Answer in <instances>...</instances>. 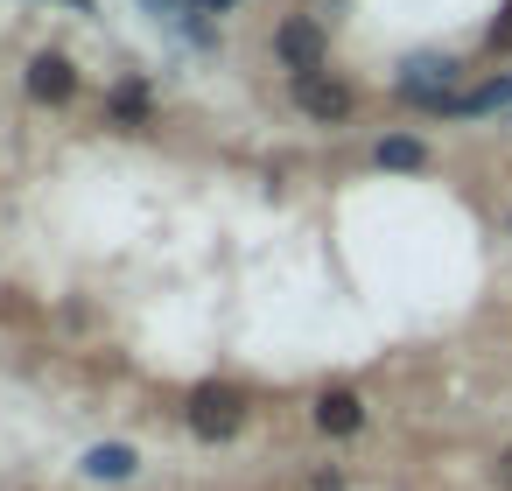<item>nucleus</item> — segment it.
<instances>
[{
  "mask_svg": "<svg viewBox=\"0 0 512 491\" xmlns=\"http://www.w3.org/2000/svg\"><path fill=\"white\" fill-rule=\"evenodd\" d=\"M183 414H190V428H197L204 442H225V435H239V421H246V393H239V386H197Z\"/></svg>",
  "mask_w": 512,
  "mask_h": 491,
  "instance_id": "f257e3e1",
  "label": "nucleus"
},
{
  "mask_svg": "<svg viewBox=\"0 0 512 491\" xmlns=\"http://www.w3.org/2000/svg\"><path fill=\"white\" fill-rule=\"evenodd\" d=\"M449 85H456V64H449V57H414V64L400 71V99H407V106H428V113H449V106H456Z\"/></svg>",
  "mask_w": 512,
  "mask_h": 491,
  "instance_id": "f03ea898",
  "label": "nucleus"
},
{
  "mask_svg": "<svg viewBox=\"0 0 512 491\" xmlns=\"http://www.w3.org/2000/svg\"><path fill=\"white\" fill-rule=\"evenodd\" d=\"M274 57L295 71V78H309V71H323V29L309 22V15H295V22H281V36H274Z\"/></svg>",
  "mask_w": 512,
  "mask_h": 491,
  "instance_id": "7ed1b4c3",
  "label": "nucleus"
},
{
  "mask_svg": "<svg viewBox=\"0 0 512 491\" xmlns=\"http://www.w3.org/2000/svg\"><path fill=\"white\" fill-rule=\"evenodd\" d=\"M295 106H302L309 120H344V113H351V85L309 71V78H295Z\"/></svg>",
  "mask_w": 512,
  "mask_h": 491,
  "instance_id": "20e7f679",
  "label": "nucleus"
},
{
  "mask_svg": "<svg viewBox=\"0 0 512 491\" xmlns=\"http://www.w3.org/2000/svg\"><path fill=\"white\" fill-rule=\"evenodd\" d=\"M78 92V71H71V57H36L29 64V99H43V106H64Z\"/></svg>",
  "mask_w": 512,
  "mask_h": 491,
  "instance_id": "39448f33",
  "label": "nucleus"
},
{
  "mask_svg": "<svg viewBox=\"0 0 512 491\" xmlns=\"http://www.w3.org/2000/svg\"><path fill=\"white\" fill-rule=\"evenodd\" d=\"M316 428H323V435H358V428H365V400L344 393V386L323 393V400H316Z\"/></svg>",
  "mask_w": 512,
  "mask_h": 491,
  "instance_id": "423d86ee",
  "label": "nucleus"
},
{
  "mask_svg": "<svg viewBox=\"0 0 512 491\" xmlns=\"http://www.w3.org/2000/svg\"><path fill=\"white\" fill-rule=\"evenodd\" d=\"M141 470V456L127 449V442H99V449H85V477H99V484H127Z\"/></svg>",
  "mask_w": 512,
  "mask_h": 491,
  "instance_id": "0eeeda50",
  "label": "nucleus"
},
{
  "mask_svg": "<svg viewBox=\"0 0 512 491\" xmlns=\"http://www.w3.org/2000/svg\"><path fill=\"white\" fill-rule=\"evenodd\" d=\"M498 106H512V78H491V85H477V92H456L449 113H498Z\"/></svg>",
  "mask_w": 512,
  "mask_h": 491,
  "instance_id": "6e6552de",
  "label": "nucleus"
},
{
  "mask_svg": "<svg viewBox=\"0 0 512 491\" xmlns=\"http://www.w3.org/2000/svg\"><path fill=\"white\" fill-rule=\"evenodd\" d=\"M421 162H428V148L414 134H386L379 141V169H421Z\"/></svg>",
  "mask_w": 512,
  "mask_h": 491,
  "instance_id": "1a4fd4ad",
  "label": "nucleus"
},
{
  "mask_svg": "<svg viewBox=\"0 0 512 491\" xmlns=\"http://www.w3.org/2000/svg\"><path fill=\"white\" fill-rule=\"evenodd\" d=\"M113 113H120L127 127H141V120H148V92H141V85H120V92H113Z\"/></svg>",
  "mask_w": 512,
  "mask_h": 491,
  "instance_id": "9d476101",
  "label": "nucleus"
},
{
  "mask_svg": "<svg viewBox=\"0 0 512 491\" xmlns=\"http://www.w3.org/2000/svg\"><path fill=\"white\" fill-rule=\"evenodd\" d=\"M498 484H505V491H512V449H505V456H498Z\"/></svg>",
  "mask_w": 512,
  "mask_h": 491,
  "instance_id": "9b49d317",
  "label": "nucleus"
},
{
  "mask_svg": "<svg viewBox=\"0 0 512 491\" xmlns=\"http://www.w3.org/2000/svg\"><path fill=\"white\" fill-rule=\"evenodd\" d=\"M141 8H155V15H162V8H183V0H141Z\"/></svg>",
  "mask_w": 512,
  "mask_h": 491,
  "instance_id": "f8f14e48",
  "label": "nucleus"
}]
</instances>
